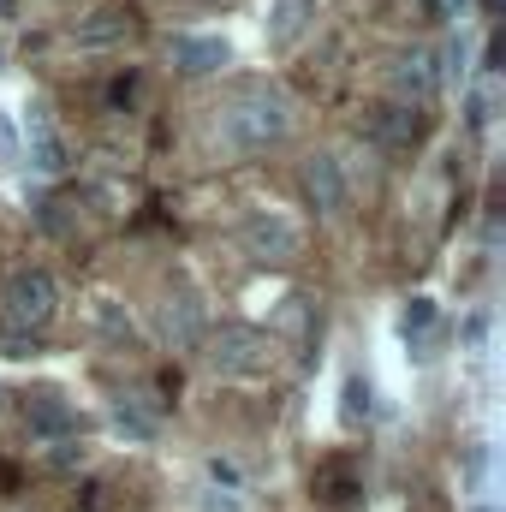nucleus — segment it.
Returning a JSON list of instances; mask_svg holds the SVG:
<instances>
[{
  "instance_id": "16",
  "label": "nucleus",
  "mask_w": 506,
  "mask_h": 512,
  "mask_svg": "<svg viewBox=\"0 0 506 512\" xmlns=\"http://www.w3.org/2000/svg\"><path fill=\"white\" fill-rule=\"evenodd\" d=\"M114 423H120L126 435H137V441H149V435H155V417H149V411H137L131 399H120V405H114Z\"/></svg>"
},
{
  "instance_id": "12",
  "label": "nucleus",
  "mask_w": 506,
  "mask_h": 512,
  "mask_svg": "<svg viewBox=\"0 0 506 512\" xmlns=\"http://www.w3.org/2000/svg\"><path fill=\"white\" fill-rule=\"evenodd\" d=\"M131 30H137V24H131L126 6H102V12H90V18L72 24V42H78V48H108V42H126Z\"/></svg>"
},
{
  "instance_id": "24",
  "label": "nucleus",
  "mask_w": 506,
  "mask_h": 512,
  "mask_svg": "<svg viewBox=\"0 0 506 512\" xmlns=\"http://www.w3.org/2000/svg\"><path fill=\"white\" fill-rule=\"evenodd\" d=\"M501 6H506V0H483V12H489V18H501Z\"/></svg>"
},
{
  "instance_id": "11",
  "label": "nucleus",
  "mask_w": 506,
  "mask_h": 512,
  "mask_svg": "<svg viewBox=\"0 0 506 512\" xmlns=\"http://www.w3.org/2000/svg\"><path fill=\"white\" fill-rule=\"evenodd\" d=\"M304 197H310L316 215H340L346 209V173H340L334 155H310L304 161Z\"/></svg>"
},
{
  "instance_id": "20",
  "label": "nucleus",
  "mask_w": 506,
  "mask_h": 512,
  "mask_svg": "<svg viewBox=\"0 0 506 512\" xmlns=\"http://www.w3.org/2000/svg\"><path fill=\"white\" fill-rule=\"evenodd\" d=\"M209 483L233 495V489H239V465H227V459H209Z\"/></svg>"
},
{
  "instance_id": "8",
  "label": "nucleus",
  "mask_w": 506,
  "mask_h": 512,
  "mask_svg": "<svg viewBox=\"0 0 506 512\" xmlns=\"http://www.w3.org/2000/svg\"><path fill=\"white\" fill-rule=\"evenodd\" d=\"M167 60H173L185 78H209V72H221V66L233 60V48H227L221 36H197V30H179V36L167 42Z\"/></svg>"
},
{
  "instance_id": "17",
  "label": "nucleus",
  "mask_w": 506,
  "mask_h": 512,
  "mask_svg": "<svg viewBox=\"0 0 506 512\" xmlns=\"http://www.w3.org/2000/svg\"><path fill=\"white\" fill-rule=\"evenodd\" d=\"M340 411H346V423H364V417L376 411V405H370V382H364V376H352V382H346V405H340Z\"/></svg>"
},
{
  "instance_id": "4",
  "label": "nucleus",
  "mask_w": 506,
  "mask_h": 512,
  "mask_svg": "<svg viewBox=\"0 0 506 512\" xmlns=\"http://www.w3.org/2000/svg\"><path fill=\"white\" fill-rule=\"evenodd\" d=\"M239 245L256 256V262H298L304 256V227L292 221V215H280V209H251L245 221H239Z\"/></svg>"
},
{
  "instance_id": "5",
  "label": "nucleus",
  "mask_w": 506,
  "mask_h": 512,
  "mask_svg": "<svg viewBox=\"0 0 506 512\" xmlns=\"http://www.w3.org/2000/svg\"><path fill=\"white\" fill-rule=\"evenodd\" d=\"M155 316H161V340H167L173 352H197L203 334H209V310H203V298H197L191 286H167Z\"/></svg>"
},
{
  "instance_id": "14",
  "label": "nucleus",
  "mask_w": 506,
  "mask_h": 512,
  "mask_svg": "<svg viewBox=\"0 0 506 512\" xmlns=\"http://www.w3.org/2000/svg\"><path fill=\"white\" fill-rule=\"evenodd\" d=\"M96 328L108 340H120V346H137V322H131V310L120 298H96Z\"/></svg>"
},
{
  "instance_id": "7",
  "label": "nucleus",
  "mask_w": 506,
  "mask_h": 512,
  "mask_svg": "<svg viewBox=\"0 0 506 512\" xmlns=\"http://www.w3.org/2000/svg\"><path fill=\"white\" fill-rule=\"evenodd\" d=\"M24 155H30V167H36V173H48V179L72 167V155H66V137L54 131V120H48V108H42V102L24 114Z\"/></svg>"
},
{
  "instance_id": "19",
  "label": "nucleus",
  "mask_w": 506,
  "mask_h": 512,
  "mask_svg": "<svg viewBox=\"0 0 506 512\" xmlns=\"http://www.w3.org/2000/svg\"><path fill=\"white\" fill-rule=\"evenodd\" d=\"M48 465H54V471H78V465H84V441H54V447H48Z\"/></svg>"
},
{
  "instance_id": "9",
  "label": "nucleus",
  "mask_w": 506,
  "mask_h": 512,
  "mask_svg": "<svg viewBox=\"0 0 506 512\" xmlns=\"http://www.w3.org/2000/svg\"><path fill=\"white\" fill-rule=\"evenodd\" d=\"M24 429L36 435V441H78V429H84V417L60 399V393H36L30 405H24Z\"/></svg>"
},
{
  "instance_id": "6",
  "label": "nucleus",
  "mask_w": 506,
  "mask_h": 512,
  "mask_svg": "<svg viewBox=\"0 0 506 512\" xmlns=\"http://www.w3.org/2000/svg\"><path fill=\"white\" fill-rule=\"evenodd\" d=\"M387 84H393V102L423 108V102L435 96V84H441V66H435L429 48H411V54H399V60L387 66Z\"/></svg>"
},
{
  "instance_id": "13",
  "label": "nucleus",
  "mask_w": 506,
  "mask_h": 512,
  "mask_svg": "<svg viewBox=\"0 0 506 512\" xmlns=\"http://www.w3.org/2000/svg\"><path fill=\"white\" fill-rule=\"evenodd\" d=\"M310 18H316V0H274L268 6V42L274 48H292L310 30Z\"/></svg>"
},
{
  "instance_id": "21",
  "label": "nucleus",
  "mask_w": 506,
  "mask_h": 512,
  "mask_svg": "<svg viewBox=\"0 0 506 512\" xmlns=\"http://www.w3.org/2000/svg\"><path fill=\"white\" fill-rule=\"evenodd\" d=\"M0 161H18V131H12L6 114H0Z\"/></svg>"
},
{
  "instance_id": "10",
  "label": "nucleus",
  "mask_w": 506,
  "mask_h": 512,
  "mask_svg": "<svg viewBox=\"0 0 506 512\" xmlns=\"http://www.w3.org/2000/svg\"><path fill=\"white\" fill-rule=\"evenodd\" d=\"M364 126H370V137H376L381 149H411V143L423 137V126H429V120H423V108H405V102H376Z\"/></svg>"
},
{
  "instance_id": "22",
  "label": "nucleus",
  "mask_w": 506,
  "mask_h": 512,
  "mask_svg": "<svg viewBox=\"0 0 506 512\" xmlns=\"http://www.w3.org/2000/svg\"><path fill=\"white\" fill-rule=\"evenodd\" d=\"M483 334H489V322H483V316H471V322H465V346H483Z\"/></svg>"
},
{
  "instance_id": "1",
  "label": "nucleus",
  "mask_w": 506,
  "mask_h": 512,
  "mask_svg": "<svg viewBox=\"0 0 506 512\" xmlns=\"http://www.w3.org/2000/svg\"><path fill=\"white\" fill-rule=\"evenodd\" d=\"M215 143L227 155H262L274 143L292 137V96L268 78H251V84H233L221 102H215Z\"/></svg>"
},
{
  "instance_id": "23",
  "label": "nucleus",
  "mask_w": 506,
  "mask_h": 512,
  "mask_svg": "<svg viewBox=\"0 0 506 512\" xmlns=\"http://www.w3.org/2000/svg\"><path fill=\"white\" fill-rule=\"evenodd\" d=\"M203 512H239V507H233V495H203Z\"/></svg>"
},
{
  "instance_id": "3",
  "label": "nucleus",
  "mask_w": 506,
  "mask_h": 512,
  "mask_svg": "<svg viewBox=\"0 0 506 512\" xmlns=\"http://www.w3.org/2000/svg\"><path fill=\"white\" fill-rule=\"evenodd\" d=\"M54 310H60V286H54L48 268H12L0 280V322L12 334H30L36 340L54 322Z\"/></svg>"
},
{
  "instance_id": "26",
  "label": "nucleus",
  "mask_w": 506,
  "mask_h": 512,
  "mask_svg": "<svg viewBox=\"0 0 506 512\" xmlns=\"http://www.w3.org/2000/svg\"><path fill=\"white\" fill-rule=\"evenodd\" d=\"M447 6H465V0H447Z\"/></svg>"
},
{
  "instance_id": "2",
  "label": "nucleus",
  "mask_w": 506,
  "mask_h": 512,
  "mask_svg": "<svg viewBox=\"0 0 506 512\" xmlns=\"http://www.w3.org/2000/svg\"><path fill=\"white\" fill-rule=\"evenodd\" d=\"M203 364L215 370V376H227V382H256V376H268L274 370V340L251 328V322H221V328H209L203 334Z\"/></svg>"
},
{
  "instance_id": "18",
  "label": "nucleus",
  "mask_w": 506,
  "mask_h": 512,
  "mask_svg": "<svg viewBox=\"0 0 506 512\" xmlns=\"http://www.w3.org/2000/svg\"><path fill=\"white\" fill-rule=\"evenodd\" d=\"M429 322H435V298H411V304H405V316H399L405 340H411V334H429Z\"/></svg>"
},
{
  "instance_id": "15",
  "label": "nucleus",
  "mask_w": 506,
  "mask_h": 512,
  "mask_svg": "<svg viewBox=\"0 0 506 512\" xmlns=\"http://www.w3.org/2000/svg\"><path fill=\"white\" fill-rule=\"evenodd\" d=\"M495 102H501V90H495V78H489V84H477V90H471V102H465V120L483 131L489 120H495Z\"/></svg>"
},
{
  "instance_id": "25",
  "label": "nucleus",
  "mask_w": 506,
  "mask_h": 512,
  "mask_svg": "<svg viewBox=\"0 0 506 512\" xmlns=\"http://www.w3.org/2000/svg\"><path fill=\"white\" fill-rule=\"evenodd\" d=\"M0 18H12V0H0Z\"/></svg>"
}]
</instances>
